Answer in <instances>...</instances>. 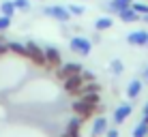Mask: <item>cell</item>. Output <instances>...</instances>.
<instances>
[{
    "label": "cell",
    "instance_id": "1",
    "mask_svg": "<svg viewBox=\"0 0 148 137\" xmlns=\"http://www.w3.org/2000/svg\"><path fill=\"white\" fill-rule=\"evenodd\" d=\"M71 109H73V114L75 116H79L82 120H90L95 116V111L99 109L97 105H90V103H86L84 99H75L73 101V105H71Z\"/></svg>",
    "mask_w": 148,
    "mask_h": 137
},
{
    "label": "cell",
    "instance_id": "2",
    "mask_svg": "<svg viewBox=\"0 0 148 137\" xmlns=\"http://www.w3.org/2000/svg\"><path fill=\"white\" fill-rule=\"evenodd\" d=\"M84 71V67H82L79 62H67V64H60L58 69H56V77L60 79V82H64V79H69L71 75H77Z\"/></svg>",
    "mask_w": 148,
    "mask_h": 137
},
{
    "label": "cell",
    "instance_id": "3",
    "mask_svg": "<svg viewBox=\"0 0 148 137\" xmlns=\"http://www.w3.org/2000/svg\"><path fill=\"white\" fill-rule=\"evenodd\" d=\"M45 49V69H49V71H56L62 64V56H60V52L54 47V45H47V47H43Z\"/></svg>",
    "mask_w": 148,
    "mask_h": 137
},
{
    "label": "cell",
    "instance_id": "4",
    "mask_svg": "<svg viewBox=\"0 0 148 137\" xmlns=\"http://www.w3.org/2000/svg\"><path fill=\"white\" fill-rule=\"evenodd\" d=\"M26 47H28V60H32V64H37V67H45V49L43 47H39L37 43H26Z\"/></svg>",
    "mask_w": 148,
    "mask_h": 137
},
{
    "label": "cell",
    "instance_id": "5",
    "mask_svg": "<svg viewBox=\"0 0 148 137\" xmlns=\"http://www.w3.org/2000/svg\"><path fill=\"white\" fill-rule=\"evenodd\" d=\"M45 15H47V17H52V19H58V22H62V24H67L71 17H73V15L69 13V9L67 7H60V4H54V7H47L43 11Z\"/></svg>",
    "mask_w": 148,
    "mask_h": 137
},
{
    "label": "cell",
    "instance_id": "6",
    "mask_svg": "<svg viewBox=\"0 0 148 137\" xmlns=\"http://www.w3.org/2000/svg\"><path fill=\"white\" fill-rule=\"evenodd\" d=\"M69 47L73 49V52L82 54V56H88L90 52H92V43H90L88 39H84V37H73L69 41Z\"/></svg>",
    "mask_w": 148,
    "mask_h": 137
},
{
    "label": "cell",
    "instance_id": "7",
    "mask_svg": "<svg viewBox=\"0 0 148 137\" xmlns=\"http://www.w3.org/2000/svg\"><path fill=\"white\" fill-rule=\"evenodd\" d=\"M127 43L133 47H148V30H135L127 34Z\"/></svg>",
    "mask_w": 148,
    "mask_h": 137
},
{
    "label": "cell",
    "instance_id": "8",
    "mask_svg": "<svg viewBox=\"0 0 148 137\" xmlns=\"http://www.w3.org/2000/svg\"><path fill=\"white\" fill-rule=\"evenodd\" d=\"M62 84H64V92L75 96V92H77L82 88V84H84V77H82V73H77V75H71L69 79H64Z\"/></svg>",
    "mask_w": 148,
    "mask_h": 137
},
{
    "label": "cell",
    "instance_id": "9",
    "mask_svg": "<svg viewBox=\"0 0 148 137\" xmlns=\"http://www.w3.org/2000/svg\"><path fill=\"white\" fill-rule=\"evenodd\" d=\"M108 118H103V116H97L92 120V129H90V137H101L105 135V131H108Z\"/></svg>",
    "mask_w": 148,
    "mask_h": 137
},
{
    "label": "cell",
    "instance_id": "10",
    "mask_svg": "<svg viewBox=\"0 0 148 137\" xmlns=\"http://www.w3.org/2000/svg\"><path fill=\"white\" fill-rule=\"evenodd\" d=\"M131 114H133V105H131V103H122L120 107H116V111H114V122L122 124Z\"/></svg>",
    "mask_w": 148,
    "mask_h": 137
},
{
    "label": "cell",
    "instance_id": "11",
    "mask_svg": "<svg viewBox=\"0 0 148 137\" xmlns=\"http://www.w3.org/2000/svg\"><path fill=\"white\" fill-rule=\"evenodd\" d=\"M118 17H120V22H125V24H131V22H140V13H137L133 7L120 9V11H118Z\"/></svg>",
    "mask_w": 148,
    "mask_h": 137
},
{
    "label": "cell",
    "instance_id": "12",
    "mask_svg": "<svg viewBox=\"0 0 148 137\" xmlns=\"http://www.w3.org/2000/svg\"><path fill=\"white\" fill-rule=\"evenodd\" d=\"M131 4H133V0H110V2H105V9L110 13H118L120 9H127Z\"/></svg>",
    "mask_w": 148,
    "mask_h": 137
},
{
    "label": "cell",
    "instance_id": "13",
    "mask_svg": "<svg viewBox=\"0 0 148 137\" xmlns=\"http://www.w3.org/2000/svg\"><path fill=\"white\" fill-rule=\"evenodd\" d=\"M142 88H144V82H142V79H133V82L127 86V96H129V99H137L140 92H142Z\"/></svg>",
    "mask_w": 148,
    "mask_h": 137
},
{
    "label": "cell",
    "instance_id": "14",
    "mask_svg": "<svg viewBox=\"0 0 148 137\" xmlns=\"http://www.w3.org/2000/svg\"><path fill=\"white\" fill-rule=\"evenodd\" d=\"M82 124H84V120H82L79 116H75L73 120H69V124H67V133H69V135H73V137H79Z\"/></svg>",
    "mask_w": 148,
    "mask_h": 137
},
{
    "label": "cell",
    "instance_id": "15",
    "mask_svg": "<svg viewBox=\"0 0 148 137\" xmlns=\"http://www.w3.org/2000/svg\"><path fill=\"white\" fill-rule=\"evenodd\" d=\"M9 52L15 54V56H19V58H28V47L24 43H17V41L9 43Z\"/></svg>",
    "mask_w": 148,
    "mask_h": 137
},
{
    "label": "cell",
    "instance_id": "16",
    "mask_svg": "<svg viewBox=\"0 0 148 137\" xmlns=\"http://www.w3.org/2000/svg\"><path fill=\"white\" fill-rule=\"evenodd\" d=\"M112 24H114V19H112V17H99V19L95 22V30H97V32L110 30V28H112Z\"/></svg>",
    "mask_w": 148,
    "mask_h": 137
},
{
    "label": "cell",
    "instance_id": "17",
    "mask_svg": "<svg viewBox=\"0 0 148 137\" xmlns=\"http://www.w3.org/2000/svg\"><path fill=\"white\" fill-rule=\"evenodd\" d=\"M0 11H2V15H9V17H13L17 9H15V2H13V0H4V2L0 4Z\"/></svg>",
    "mask_w": 148,
    "mask_h": 137
},
{
    "label": "cell",
    "instance_id": "18",
    "mask_svg": "<svg viewBox=\"0 0 148 137\" xmlns=\"http://www.w3.org/2000/svg\"><path fill=\"white\" fill-rule=\"evenodd\" d=\"M133 137H148V122L146 120H142V122L133 129Z\"/></svg>",
    "mask_w": 148,
    "mask_h": 137
},
{
    "label": "cell",
    "instance_id": "19",
    "mask_svg": "<svg viewBox=\"0 0 148 137\" xmlns=\"http://www.w3.org/2000/svg\"><path fill=\"white\" fill-rule=\"evenodd\" d=\"M79 99H84L86 103H90V105H97V107H99V103H101V96H99V92H90V94H84V96H79Z\"/></svg>",
    "mask_w": 148,
    "mask_h": 137
},
{
    "label": "cell",
    "instance_id": "20",
    "mask_svg": "<svg viewBox=\"0 0 148 137\" xmlns=\"http://www.w3.org/2000/svg\"><path fill=\"white\" fill-rule=\"evenodd\" d=\"M110 69H112V73H114V75H120L122 71H125V64H122V60H112Z\"/></svg>",
    "mask_w": 148,
    "mask_h": 137
},
{
    "label": "cell",
    "instance_id": "21",
    "mask_svg": "<svg viewBox=\"0 0 148 137\" xmlns=\"http://www.w3.org/2000/svg\"><path fill=\"white\" fill-rule=\"evenodd\" d=\"M131 7H133L137 13H140V17H142V15H146V13H148V4H146V2H133Z\"/></svg>",
    "mask_w": 148,
    "mask_h": 137
},
{
    "label": "cell",
    "instance_id": "22",
    "mask_svg": "<svg viewBox=\"0 0 148 137\" xmlns=\"http://www.w3.org/2000/svg\"><path fill=\"white\" fill-rule=\"evenodd\" d=\"M67 9H69V13H71V15H84V11H86L82 4H69Z\"/></svg>",
    "mask_w": 148,
    "mask_h": 137
},
{
    "label": "cell",
    "instance_id": "23",
    "mask_svg": "<svg viewBox=\"0 0 148 137\" xmlns=\"http://www.w3.org/2000/svg\"><path fill=\"white\" fill-rule=\"evenodd\" d=\"M15 2V9L17 11H28L30 9V0H13Z\"/></svg>",
    "mask_w": 148,
    "mask_h": 137
},
{
    "label": "cell",
    "instance_id": "24",
    "mask_svg": "<svg viewBox=\"0 0 148 137\" xmlns=\"http://www.w3.org/2000/svg\"><path fill=\"white\" fill-rule=\"evenodd\" d=\"M9 26H11V17H9V15H0V32L7 30Z\"/></svg>",
    "mask_w": 148,
    "mask_h": 137
},
{
    "label": "cell",
    "instance_id": "25",
    "mask_svg": "<svg viewBox=\"0 0 148 137\" xmlns=\"http://www.w3.org/2000/svg\"><path fill=\"white\" fill-rule=\"evenodd\" d=\"M82 77H84V82H97L95 73H90V71H82Z\"/></svg>",
    "mask_w": 148,
    "mask_h": 137
},
{
    "label": "cell",
    "instance_id": "26",
    "mask_svg": "<svg viewBox=\"0 0 148 137\" xmlns=\"http://www.w3.org/2000/svg\"><path fill=\"white\" fill-rule=\"evenodd\" d=\"M4 54H9V43L0 41V56H4Z\"/></svg>",
    "mask_w": 148,
    "mask_h": 137
},
{
    "label": "cell",
    "instance_id": "27",
    "mask_svg": "<svg viewBox=\"0 0 148 137\" xmlns=\"http://www.w3.org/2000/svg\"><path fill=\"white\" fill-rule=\"evenodd\" d=\"M105 137H118V131L116 129H108L105 131Z\"/></svg>",
    "mask_w": 148,
    "mask_h": 137
},
{
    "label": "cell",
    "instance_id": "28",
    "mask_svg": "<svg viewBox=\"0 0 148 137\" xmlns=\"http://www.w3.org/2000/svg\"><path fill=\"white\" fill-rule=\"evenodd\" d=\"M142 77H144V82H146V84H148V67H146V69H144V71H142Z\"/></svg>",
    "mask_w": 148,
    "mask_h": 137
},
{
    "label": "cell",
    "instance_id": "29",
    "mask_svg": "<svg viewBox=\"0 0 148 137\" xmlns=\"http://www.w3.org/2000/svg\"><path fill=\"white\" fill-rule=\"evenodd\" d=\"M140 19H142V22H144V24H146V26H148V13H146V15H142V17H140Z\"/></svg>",
    "mask_w": 148,
    "mask_h": 137
},
{
    "label": "cell",
    "instance_id": "30",
    "mask_svg": "<svg viewBox=\"0 0 148 137\" xmlns=\"http://www.w3.org/2000/svg\"><path fill=\"white\" fill-rule=\"evenodd\" d=\"M144 116H148V103L144 105Z\"/></svg>",
    "mask_w": 148,
    "mask_h": 137
},
{
    "label": "cell",
    "instance_id": "31",
    "mask_svg": "<svg viewBox=\"0 0 148 137\" xmlns=\"http://www.w3.org/2000/svg\"><path fill=\"white\" fill-rule=\"evenodd\" d=\"M60 137H73V135H69V133H67V131H64V133H62V135H60Z\"/></svg>",
    "mask_w": 148,
    "mask_h": 137
},
{
    "label": "cell",
    "instance_id": "32",
    "mask_svg": "<svg viewBox=\"0 0 148 137\" xmlns=\"http://www.w3.org/2000/svg\"><path fill=\"white\" fill-rule=\"evenodd\" d=\"M144 120H146V122H148V116H144Z\"/></svg>",
    "mask_w": 148,
    "mask_h": 137
}]
</instances>
